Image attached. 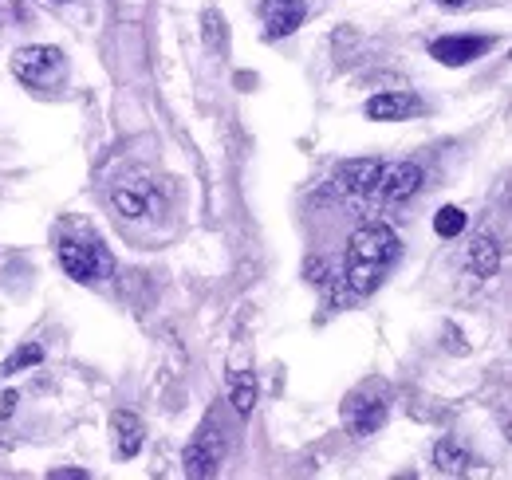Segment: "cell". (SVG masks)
<instances>
[{
	"label": "cell",
	"instance_id": "obj_11",
	"mask_svg": "<svg viewBox=\"0 0 512 480\" xmlns=\"http://www.w3.org/2000/svg\"><path fill=\"white\" fill-rule=\"evenodd\" d=\"M493 48V40L489 36H438L434 44H430V56L438 63H446V67H465V63L481 60L485 52Z\"/></svg>",
	"mask_w": 512,
	"mask_h": 480
},
{
	"label": "cell",
	"instance_id": "obj_18",
	"mask_svg": "<svg viewBox=\"0 0 512 480\" xmlns=\"http://www.w3.org/2000/svg\"><path fill=\"white\" fill-rule=\"evenodd\" d=\"M24 20V0H0V28H12Z\"/></svg>",
	"mask_w": 512,
	"mask_h": 480
},
{
	"label": "cell",
	"instance_id": "obj_21",
	"mask_svg": "<svg viewBox=\"0 0 512 480\" xmlns=\"http://www.w3.org/2000/svg\"><path fill=\"white\" fill-rule=\"evenodd\" d=\"M434 4H442V8H461V4H469V0H434Z\"/></svg>",
	"mask_w": 512,
	"mask_h": 480
},
{
	"label": "cell",
	"instance_id": "obj_1",
	"mask_svg": "<svg viewBox=\"0 0 512 480\" xmlns=\"http://www.w3.org/2000/svg\"><path fill=\"white\" fill-rule=\"evenodd\" d=\"M398 248L402 240L398 233L383 225V221H371V225H359L351 240H347V256H343V284L351 296H371L379 284L386 280L390 264L398 260Z\"/></svg>",
	"mask_w": 512,
	"mask_h": 480
},
{
	"label": "cell",
	"instance_id": "obj_14",
	"mask_svg": "<svg viewBox=\"0 0 512 480\" xmlns=\"http://www.w3.org/2000/svg\"><path fill=\"white\" fill-rule=\"evenodd\" d=\"M229 406L249 418L256 410V374L253 370H229Z\"/></svg>",
	"mask_w": 512,
	"mask_h": 480
},
{
	"label": "cell",
	"instance_id": "obj_15",
	"mask_svg": "<svg viewBox=\"0 0 512 480\" xmlns=\"http://www.w3.org/2000/svg\"><path fill=\"white\" fill-rule=\"evenodd\" d=\"M434 465H438L442 477H465V473H469V453L461 449L457 437H442V441L434 445Z\"/></svg>",
	"mask_w": 512,
	"mask_h": 480
},
{
	"label": "cell",
	"instance_id": "obj_13",
	"mask_svg": "<svg viewBox=\"0 0 512 480\" xmlns=\"http://www.w3.org/2000/svg\"><path fill=\"white\" fill-rule=\"evenodd\" d=\"M111 441H115V453H119L123 461L138 457V449H142V441H146L142 418L130 414V410H119V414L111 418Z\"/></svg>",
	"mask_w": 512,
	"mask_h": 480
},
{
	"label": "cell",
	"instance_id": "obj_2",
	"mask_svg": "<svg viewBox=\"0 0 512 480\" xmlns=\"http://www.w3.org/2000/svg\"><path fill=\"white\" fill-rule=\"evenodd\" d=\"M8 67H12V75H16L24 87L48 91V87L64 83L67 56L60 48H52V44H28V48H16V52H12Z\"/></svg>",
	"mask_w": 512,
	"mask_h": 480
},
{
	"label": "cell",
	"instance_id": "obj_17",
	"mask_svg": "<svg viewBox=\"0 0 512 480\" xmlns=\"http://www.w3.org/2000/svg\"><path fill=\"white\" fill-rule=\"evenodd\" d=\"M44 359V351L36 347V343H28L24 351H16L8 362H0V378H8V374H16V370H24V366H36V362Z\"/></svg>",
	"mask_w": 512,
	"mask_h": 480
},
{
	"label": "cell",
	"instance_id": "obj_4",
	"mask_svg": "<svg viewBox=\"0 0 512 480\" xmlns=\"http://www.w3.org/2000/svg\"><path fill=\"white\" fill-rule=\"evenodd\" d=\"M386 414H390V402H386L383 382H371V386H359L347 394L343 402V425L351 437H371L386 425Z\"/></svg>",
	"mask_w": 512,
	"mask_h": 480
},
{
	"label": "cell",
	"instance_id": "obj_9",
	"mask_svg": "<svg viewBox=\"0 0 512 480\" xmlns=\"http://www.w3.org/2000/svg\"><path fill=\"white\" fill-rule=\"evenodd\" d=\"M422 181H426V174H422L418 162H394V166H383L375 193L383 197L386 205H402L422 189Z\"/></svg>",
	"mask_w": 512,
	"mask_h": 480
},
{
	"label": "cell",
	"instance_id": "obj_10",
	"mask_svg": "<svg viewBox=\"0 0 512 480\" xmlns=\"http://www.w3.org/2000/svg\"><path fill=\"white\" fill-rule=\"evenodd\" d=\"M426 111V103L414 95V91H383L375 99H367L363 115L375 122H406V119H418Z\"/></svg>",
	"mask_w": 512,
	"mask_h": 480
},
{
	"label": "cell",
	"instance_id": "obj_3",
	"mask_svg": "<svg viewBox=\"0 0 512 480\" xmlns=\"http://www.w3.org/2000/svg\"><path fill=\"white\" fill-rule=\"evenodd\" d=\"M60 268H64L75 284H95V280H103V276L115 272V260H111V252L91 237V233H83V237L60 240Z\"/></svg>",
	"mask_w": 512,
	"mask_h": 480
},
{
	"label": "cell",
	"instance_id": "obj_22",
	"mask_svg": "<svg viewBox=\"0 0 512 480\" xmlns=\"http://www.w3.org/2000/svg\"><path fill=\"white\" fill-rule=\"evenodd\" d=\"M52 4H64V0H52Z\"/></svg>",
	"mask_w": 512,
	"mask_h": 480
},
{
	"label": "cell",
	"instance_id": "obj_8",
	"mask_svg": "<svg viewBox=\"0 0 512 480\" xmlns=\"http://www.w3.org/2000/svg\"><path fill=\"white\" fill-rule=\"evenodd\" d=\"M256 12H260V24H264V40H284L308 20L304 0H260Z\"/></svg>",
	"mask_w": 512,
	"mask_h": 480
},
{
	"label": "cell",
	"instance_id": "obj_19",
	"mask_svg": "<svg viewBox=\"0 0 512 480\" xmlns=\"http://www.w3.org/2000/svg\"><path fill=\"white\" fill-rule=\"evenodd\" d=\"M52 480H87V473L83 469H56Z\"/></svg>",
	"mask_w": 512,
	"mask_h": 480
},
{
	"label": "cell",
	"instance_id": "obj_12",
	"mask_svg": "<svg viewBox=\"0 0 512 480\" xmlns=\"http://www.w3.org/2000/svg\"><path fill=\"white\" fill-rule=\"evenodd\" d=\"M497 268H501V240L489 237V233L469 240V248H465V272L477 276V280H493Z\"/></svg>",
	"mask_w": 512,
	"mask_h": 480
},
{
	"label": "cell",
	"instance_id": "obj_20",
	"mask_svg": "<svg viewBox=\"0 0 512 480\" xmlns=\"http://www.w3.org/2000/svg\"><path fill=\"white\" fill-rule=\"evenodd\" d=\"M12 402H16V394H4V406H0V414H4V418L12 414Z\"/></svg>",
	"mask_w": 512,
	"mask_h": 480
},
{
	"label": "cell",
	"instance_id": "obj_16",
	"mask_svg": "<svg viewBox=\"0 0 512 480\" xmlns=\"http://www.w3.org/2000/svg\"><path fill=\"white\" fill-rule=\"evenodd\" d=\"M465 225H469V213H465L461 205H442V209L434 213V233L442 240H457L465 233Z\"/></svg>",
	"mask_w": 512,
	"mask_h": 480
},
{
	"label": "cell",
	"instance_id": "obj_5",
	"mask_svg": "<svg viewBox=\"0 0 512 480\" xmlns=\"http://www.w3.org/2000/svg\"><path fill=\"white\" fill-rule=\"evenodd\" d=\"M111 201H115V209H119L123 221H150V217H158L162 205H166L158 181H150L146 174H127V178H119V185L111 189Z\"/></svg>",
	"mask_w": 512,
	"mask_h": 480
},
{
	"label": "cell",
	"instance_id": "obj_6",
	"mask_svg": "<svg viewBox=\"0 0 512 480\" xmlns=\"http://www.w3.org/2000/svg\"><path fill=\"white\" fill-rule=\"evenodd\" d=\"M221 457H225V429H221L217 418H205L197 425V433L190 437V445H186V457H182L186 477L190 480L213 477L217 465H221Z\"/></svg>",
	"mask_w": 512,
	"mask_h": 480
},
{
	"label": "cell",
	"instance_id": "obj_7",
	"mask_svg": "<svg viewBox=\"0 0 512 480\" xmlns=\"http://www.w3.org/2000/svg\"><path fill=\"white\" fill-rule=\"evenodd\" d=\"M379 174H383V162L359 158V162H343L331 181H335V193H343L347 201H367L379 189Z\"/></svg>",
	"mask_w": 512,
	"mask_h": 480
}]
</instances>
